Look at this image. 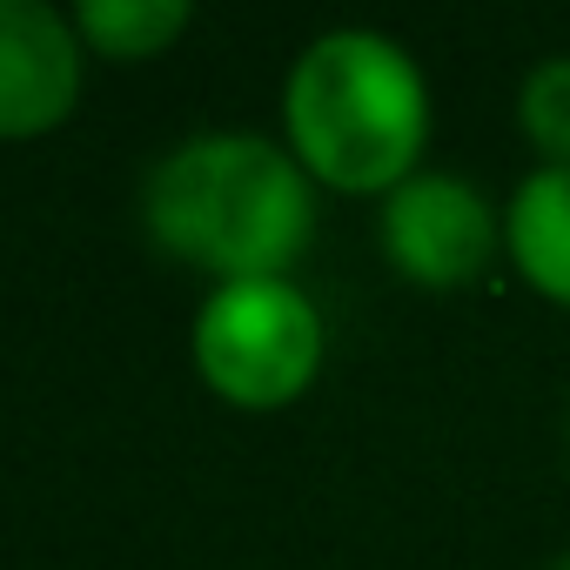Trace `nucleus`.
<instances>
[{
    "mask_svg": "<svg viewBox=\"0 0 570 570\" xmlns=\"http://www.w3.org/2000/svg\"><path fill=\"white\" fill-rule=\"evenodd\" d=\"M202 376L248 410H275L316 383L323 363V316L289 282H222L195 323Z\"/></svg>",
    "mask_w": 570,
    "mask_h": 570,
    "instance_id": "3",
    "label": "nucleus"
},
{
    "mask_svg": "<svg viewBox=\"0 0 570 570\" xmlns=\"http://www.w3.org/2000/svg\"><path fill=\"white\" fill-rule=\"evenodd\" d=\"M188 28L181 0H81V35L108 55H155Z\"/></svg>",
    "mask_w": 570,
    "mask_h": 570,
    "instance_id": "7",
    "label": "nucleus"
},
{
    "mask_svg": "<svg viewBox=\"0 0 570 570\" xmlns=\"http://www.w3.org/2000/svg\"><path fill=\"white\" fill-rule=\"evenodd\" d=\"M148 228L222 282H275L316 228L303 161L262 135L181 141L148 181Z\"/></svg>",
    "mask_w": 570,
    "mask_h": 570,
    "instance_id": "1",
    "label": "nucleus"
},
{
    "mask_svg": "<svg viewBox=\"0 0 570 570\" xmlns=\"http://www.w3.org/2000/svg\"><path fill=\"white\" fill-rule=\"evenodd\" d=\"M550 570H570V550H563V557H557V563H550Z\"/></svg>",
    "mask_w": 570,
    "mask_h": 570,
    "instance_id": "9",
    "label": "nucleus"
},
{
    "mask_svg": "<svg viewBox=\"0 0 570 570\" xmlns=\"http://www.w3.org/2000/svg\"><path fill=\"white\" fill-rule=\"evenodd\" d=\"M517 128L543 168H570V55H550L517 88Z\"/></svg>",
    "mask_w": 570,
    "mask_h": 570,
    "instance_id": "8",
    "label": "nucleus"
},
{
    "mask_svg": "<svg viewBox=\"0 0 570 570\" xmlns=\"http://www.w3.org/2000/svg\"><path fill=\"white\" fill-rule=\"evenodd\" d=\"M289 141L296 161L350 195L403 188L430 141V88L423 68L370 28H336L303 48L289 68Z\"/></svg>",
    "mask_w": 570,
    "mask_h": 570,
    "instance_id": "2",
    "label": "nucleus"
},
{
    "mask_svg": "<svg viewBox=\"0 0 570 570\" xmlns=\"http://www.w3.org/2000/svg\"><path fill=\"white\" fill-rule=\"evenodd\" d=\"M503 248L543 303L570 309V168H537L503 208Z\"/></svg>",
    "mask_w": 570,
    "mask_h": 570,
    "instance_id": "6",
    "label": "nucleus"
},
{
    "mask_svg": "<svg viewBox=\"0 0 570 570\" xmlns=\"http://www.w3.org/2000/svg\"><path fill=\"white\" fill-rule=\"evenodd\" d=\"M503 215L463 175H410L383 202V248L416 289H463L490 268Z\"/></svg>",
    "mask_w": 570,
    "mask_h": 570,
    "instance_id": "4",
    "label": "nucleus"
},
{
    "mask_svg": "<svg viewBox=\"0 0 570 570\" xmlns=\"http://www.w3.org/2000/svg\"><path fill=\"white\" fill-rule=\"evenodd\" d=\"M81 55L41 0H0V135H41L75 108Z\"/></svg>",
    "mask_w": 570,
    "mask_h": 570,
    "instance_id": "5",
    "label": "nucleus"
}]
</instances>
